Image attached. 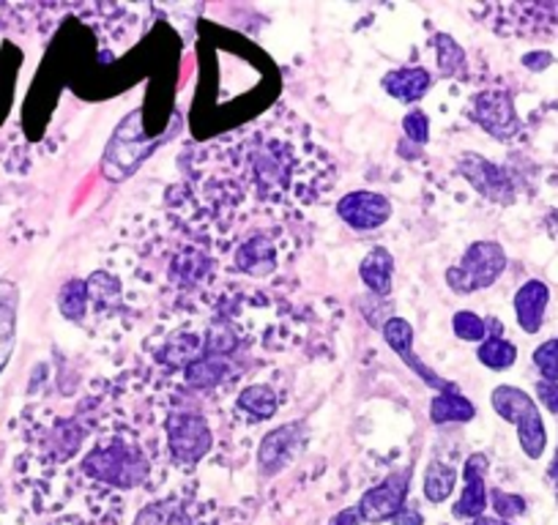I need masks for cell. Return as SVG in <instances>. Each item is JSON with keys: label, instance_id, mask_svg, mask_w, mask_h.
Instances as JSON below:
<instances>
[{"label": "cell", "instance_id": "obj_1", "mask_svg": "<svg viewBox=\"0 0 558 525\" xmlns=\"http://www.w3.org/2000/svg\"><path fill=\"white\" fill-rule=\"evenodd\" d=\"M83 474L116 490H134L151 474L148 454L132 441V438H110L99 443L94 452L85 454Z\"/></svg>", "mask_w": 558, "mask_h": 525}, {"label": "cell", "instance_id": "obj_2", "mask_svg": "<svg viewBox=\"0 0 558 525\" xmlns=\"http://www.w3.org/2000/svg\"><path fill=\"white\" fill-rule=\"evenodd\" d=\"M504 271H507L504 246L498 241H474L463 252L458 266L447 269V285L458 296H469V293L487 291V288L496 285Z\"/></svg>", "mask_w": 558, "mask_h": 525}, {"label": "cell", "instance_id": "obj_3", "mask_svg": "<svg viewBox=\"0 0 558 525\" xmlns=\"http://www.w3.org/2000/svg\"><path fill=\"white\" fill-rule=\"evenodd\" d=\"M140 121H143V112L134 110L126 121L118 126V132L112 135V141L107 143L105 159H101V170L110 181H123L146 162L154 154V148H159L165 143V137H157V141H146L143 137V129H140Z\"/></svg>", "mask_w": 558, "mask_h": 525}, {"label": "cell", "instance_id": "obj_4", "mask_svg": "<svg viewBox=\"0 0 558 525\" xmlns=\"http://www.w3.org/2000/svg\"><path fill=\"white\" fill-rule=\"evenodd\" d=\"M165 432H168L170 457L181 465H197L214 447V432L206 416L195 411L170 414L165 422Z\"/></svg>", "mask_w": 558, "mask_h": 525}, {"label": "cell", "instance_id": "obj_5", "mask_svg": "<svg viewBox=\"0 0 558 525\" xmlns=\"http://www.w3.org/2000/svg\"><path fill=\"white\" fill-rule=\"evenodd\" d=\"M469 115L476 126H482L496 141L509 143L523 132L518 110H514V99L509 90L504 88H487L471 99Z\"/></svg>", "mask_w": 558, "mask_h": 525}, {"label": "cell", "instance_id": "obj_6", "mask_svg": "<svg viewBox=\"0 0 558 525\" xmlns=\"http://www.w3.org/2000/svg\"><path fill=\"white\" fill-rule=\"evenodd\" d=\"M460 175L471 184V190L476 195H482L485 200L496 203V206H512L518 190H514V181L509 175V170L498 168L490 159L480 157V154L465 151L458 162Z\"/></svg>", "mask_w": 558, "mask_h": 525}, {"label": "cell", "instance_id": "obj_7", "mask_svg": "<svg viewBox=\"0 0 558 525\" xmlns=\"http://www.w3.org/2000/svg\"><path fill=\"white\" fill-rule=\"evenodd\" d=\"M307 427L302 422H291L277 430L268 432L257 447V471L263 476H277L279 471H286L299 460V454L307 447Z\"/></svg>", "mask_w": 558, "mask_h": 525}, {"label": "cell", "instance_id": "obj_8", "mask_svg": "<svg viewBox=\"0 0 558 525\" xmlns=\"http://www.w3.org/2000/svg\"><path fill=\"white\" fill-rule=\"evenodd\" d=\"M250 173L263 197L282 195L293 173L291 154L286 151V146H279L277 141L260 143V146L250 151Z\"/></svg>", "mask_w": 558, "mask_h": 525}, {"label": "cell", "instance_id": "obj_9", "mask_svg": "<svg viewBox=\"0 0 558 525\" xmlns=\"http://www.w3.org/2000/svg\"><path fill=\"white\" fill-rule=\"evenodd\" d=\"M408 490H411V468H402L397 474L386 476L380 485L369 487L359 501V517L367 523H386L395 520L397 512L405 506Z\"/></svg>", "mask_w": 558, "mask_h": 525}, {"label": "cell", "instance_id": "obj_10", "mask_svg": "<svg viewBox=\"0 0 558 525\" xmlns=\"http://www.w3.org/2000/svg\"><path fill=\"white\" fill-rule=\"evenodd\" d=\"M380 334H384L386 345L395 351V356H400L402 364H405L411 373H416L418 378L425 380L430 389H436L438 394H441V391L458 389L452 380L436 375L430 367H427L425 362H422V358H416V353H413V326L408 323L405 318H389L384 326H380Z\"/></svg>", "mask_w": 558, "mask_h": 525}, {"label": "cell", "instance_id": "obj_11", "mask_svg": "<svg viewBox=\"0 0 558 525\" xmlns=\"http://www.w3.org/2000/svg\"><path fill=\"white\" fill-rule=\"evenodd\" d=\"M337 213L353 230H378L391 219V203L380 192H351L337 203Z\"/></svg>", "mask_w": 558, "mask_h": 525}, {"label": "cell", "instance_id": "obj_12", "mask_svg": "<svg viewBox=\"0 0 558 525\" xmlns=\"http://www.w3.org/2000/svg\"><path fill=\"white\" fill-rule=\"evenodd\" d=\"M485 471H487V460L485 454H471L465 460L463 468V496L460 501L454 503V517L460 520H480L487 509V485H485Z\"/></svg>", "mask_w": 558, "mask_h": 525}, {"label": "cell", "instance_id": "obj_13", "mask_svg": "<svg viewBox=\"0 0 558 525\" xmlns=\"http://www.w3.org/2000/svg\"><path fill=\"white\" fill-rule=\"evenodd\" d=\"M547 302H550V288L542 280H529L525 285H520V291L514 293V318L518 326L525 334H536L545 323Z\"/></svg>", "mask_w": 558, "mask_h": 525}, {"label": "cell", "instance_id": "obj_14", "mask_svg": "<svg viewBox=\"0 0 558 525\" xmlns=\"http://www.w3.org/2000/svg\"><path fill=\"white\" fill-rule=\"evenodd\" d=\"M233 262L241 274L263 280V277L277 271V244L268 235H252V239L241 241L233 255Z\"/></svg>", "mask_w": 558, "mask_h": 525}, {"label": "cell", "instance_id": "obj_15", "mask_svg": "<svg viewBox=\"0 0 558 525\" xmlns=\"http://www.w3.org/2000/svg\"><path fill=\"white\" fill-rule=\"evenodd\" d=\"M380 85H384V90L391 96V99L402 101V105H416L418 99H425L427 96V90H430L433 85V77L427 69L405 66V69H395V72L384 74Z\"/></svg>", "mask_w": 558, "mask_h": 525}, {"label": "cell", "instance_id": "obj_16", "mask_svg": "<svg viewBox=\"0 0 558 525\" xmlns=\"http://www.w3.org/2000/svg\"><path fill=\"white\" fill-rule=\"evenodd\" d=\"M359 277H362V282L373 296H389L391 277H395V257H391V252L384 249V246H375L373 252H367V257L359 262Z\"/></svg>", "mask_w": 558, "mask_h": 525}, {"label": "cell", "instance_id": "obj_17", "mask_svg": "<svg viewBox=\"0 0 558 525\" xmlns=\"http://www.w3.org/2000/svg\"><path fill=\"white\" fill-rule=\"evenodd\" d=\"M476 416V405L458 389L441 391L430 400V422L433 425H465Z\"/></svg>", "mask_w": 558, "mask_h": 525}, {"label": "cell", "instance_id": "obj_18", "mask_svg": "<svg viewBox=\"0 0 558 525\" xmlns=\"http://www.w3.org/2000/svg\"><path fill=\"white\" fill-rule=\"evenodd\" d=\"M184 375L186 383H190L192 389H217V386H222L225 380L233 375V364H230V358L206 356V353H203L201 358H195V362L184 369Z\"/></svg>", "mask_w": 558, "mask_h": 525}, {"label": "cell", "instance_id": "obj_19", "mask_svg": "<svg viewBox=\"0 0 558 525\" xmlns=\"http://www.w3.org/2000/svg\"><path fill=\"white\" fill-rule=\"evenodd\" d=\"M83 443L85 427L80 422L66 419L52 427L50 438H47V454H50L52 463H66V460H72L83 449Z\"/></svg>", "mask_w": 558, "mask_h": 525}, {"label": "cell", "instance_id": "obj_20", "mask_svg": "<svg viewBox=\"0 0 558 525\" xmlns=\"http://www.w3.org/2000/svg\"><path fill=\"white\" fill-rule=\"evenodd\" d=\"M190 506L179 498H162V501H154L148 506L140 509V514L134 517V525H192Z\"/></svg>", "mask_w": 558, "mask_h": 525}, {"label": "cell", "instance_id": "obj_21", "mask_svg": "<svg viewBox=\"0 0 558 525\" xmlns=\"http://www.w3.org/2000/svg\"><path fill=\"white\" fill-rule=\"evenodd\" d=\"M490 405L504 422H509V425H518L520 416L529 414L531 408H536L531 394H525L518 386H496L490 394Z\"/></svg>", "mask_w": 558, "mask_h": 525}, {"label": "cell", "instance_id": "obj_22", "mask_svg": "<svg viewBox=\"0 0 558 525\" xmlns=\"http://www.w3.org/2000/svg\"><path fill=\"white\" fill-rule=\"evenodd\" d=\"M235 408H239L241 414L250 416V419L266 422L277 414L279 400L277 394H274L271 386L255 383V386H246V389L241 391L239 400H235Z\"/></svg>", "mask_w": 558, "mask_h": 525}, {"label": "cell", "instance_id": "obj_23", "mask_svg": "<svg viewBox=\"0 0 558 525\" xmlns=\"http://www.w3.org/2000/svg\"><path fill=\"white\" fill-rule=\"evenodd\" d=\"M208 271H211V257L203 255L201 249H184L175 255L170 277L179 288H192L206 280Z\"/></svg>", "mask_w": 558, "mask_h": 525}, {"label": "cell", "instance_id": "obj_24", "mask_svg": "<svg viewBox=\"0 0 558 525\" xmlns=\"http://www.w3.org/2000/svg\"><path fill=\"white\" fill-rule=\"evenodd\" d=\"M203 356V337L195 334V331H179L168 340V345L162 347L159 358L170 367L186 369L195 358Z\"/></svg>", "mask_w": 558, "mask_h": 525}, {"label": "cell", "instance_id": "obj_25", "mask_svg": "<svg viewBox=\"0 0 558 525\" xmlns=\"http://www.w3.org/2000/svg\"><path fill=\"white\" fill-rule=\"evenodd\" d=\"M518 441L520 449L525 452L529 460H539L547 449V430H545V422H542L539 408H531L529 414H523L518 419Z\"/></svg>", "mask_w": 558, "mask_h": 525}, {"label": "cell", "instance_id": "obj_26", "mask_svg": "<svg viewBox=\"0 0 558 525\" xmlns=\"http://www.w3.org/2000/svg\"><path fill=\"white\" fill-rule=\"evenodd\" d=\"M458 485V468L444 460H433L425 474V498L430 503H444Z\"/></svg>", "mask_w": 558, "mask_h": 525}, {"label": "cell", "instance_id": "obj_27", "mask_svg": "<svg viewBox=\"0 0 558 525\" xmlns=\"http://www.w3.org/2000/svg\"><path fill=\"white\" fill-rule=\"evenodd\" d=\"M88 282L85 280H72L66 282V285L61 288V293H58V309H61V315L66 320H72V323H80V320L85 318V313H88Z\"/></svg>", "mask_w": 558, "mask_h": 525}, {"label": "cell", "instance_id": "obj_28", "mask_svg": "<svg viewBox=\"0 0 558 525\" xmlns=\"http://www.w3.org/2000/svg\"><path fill=\"white\" fill-rule=\"evenodd\" d=\"M433 47H436V61L441 74L447 77H460L465 74V50L458 45V39L449 34L433 36Z\"/></svg>", "mask_w": 558, "mask_h": 525}, {"label": "cell", "instance_id": "obj_29", "mask_svg": "<svg viewBox=\"0 0 558 525\" xmlns=\"http://www.w3.org/2000/svg\"><path fill=\"white\" fill-rule=\"evenodd\" d=\"M476 358L487 369H493V373H501V369H509L518 362V347L509 340H504V337H487L480 345V351H476Z\"/></svg>", "mask_w": 558, "mask_h": 525}, {"label": "cell", "instance_id": "obj_30", "mask_svg": "<svg viewBox=\"0 0 558 525\" xmlns=\"http://www.w3.org/2000/svg\"><path fill=\"white\" fill-rule=\"evenodd\" d=\"M14 342H17V307L14 298L0 296V373L12 358Z\"/></svg>", "mask_w": 558, "mask_h": 525}, {"label": "cell", "instance_id": "obj_31", "mask_svg": "<svg viewBox=\"0 0 558 525\" xmlns=\"http://www.w3.org/2000/svg\"><path fill=\"white\" fill-rule=\"evenodd\" d=\"M88 298L94 307L105 309L110 307V304H118L121 302V285H118V280H112L110 274H105V271H96L94 277H88Z\"/></svg>", "mask_w": 558, "mask_h": 525}, {"label": "cell", "instance_id": "obj_32", "mask_svg": "<svg viewBox=\"0 0 558 525\" xmlns=\"http://www.w3.org/2000/svg\"><path fill=\"white\" fill-rule=\"evenodd\" d=\"M452 331L458 340L463 342H485L487 340V320L480 318L476 313H469V309H463V313H454L452 318Z\"/></svg>", "mask_w": 558, "mask_h": 525}, {"label": "cell", "instance_id": "obj_33", "mask_svg": "<svg viewBox=\"0 0 558 525\" xmlns=\"http://www.w3.org/2000/svg\"><path fill=\"white\" fill-rule=\"evenodd\" d=\"M534 364L542 373V380H550V383H558V337L542 342L534 351Z\"/></svg>", "mask_w": 558, "mask_h": 525}, {"label": "cell", "instance_id": "obj_34", "mask_svg": "<svg viewBox=\"0 0 558 525\" xmlns=\"http://www.w3.org/2000/svg\"><path fill=\"white\" fill-rule=\"evenodd\" d=\"M402 132H405L408 141L416 143V146H427V143H430V118H427V112H405V118H402Z\"/></svg>", "mask_w": 558, "mask_h": 525}, {"label": "cell", "instance_id": "obj_35", "mask_svg": "<svg viewBox=\"0 0 558 525\" xmlns=\"http://www.w3.org/2000/svg\"><path fill=\"white\" fill-rule=\"evenodd\" d=\"M493 509H496V514L501 520H512L525 512V501L520 496H512V492L496 490L493 492Z\"/></svg>", "mask_w": 558, "mask_h": 525}, {"label": "cell", "instance_id": "obj_36", "mask_svg": "<svg viewBox=\"0 0 558 525\" xmlns=\"http://www.w3.org/2000/svg\"><path fill=\"white\" fill-rule=\"evenodd\" d=\"M536 398L545 405L550 414L558 416V383H550V380H539L536 383Z\"/></svg>", "mask_w": 558, "mask_h": 525}, {"label": "cell", "instance_id": "obj_37", "mask_svg": "<svg viewBox=\"0 0 558 525\" xmlns=\"http://www.w3.org/2000/svg\"><path fill=\"white\" fill-rule=\"evenodd\" d=\"M523 66L531 69V72H545L547 66H553V56L547 50H534L523 56Z\"/></svg>", "mask_w": 558, "mask_h": 525}, {"label": "cell", "instance_id": "obj_38", "mask_svg": "<svg viewBox=\"0 0 558 525\" xmlns=\"http://www.w3.org/2000/svg\"><path fill=\"white\" fill-rule=\"evenodd\" d=\"M395 525H425V517H422V512H418V509L402 506L400 512H397Z\"/></svg>", "mask_w": 558, "mask_h": 525}, {"label": "cell", "instance_id": "obj_39", "mask_svg": "<svg viewBox=\"0 0 558 525\" xmlns=\"http://www.w3.org/2000/svg\"><path fill=\"white\" fill-rule=\"evenodd\" d=\"M359 523H362V517H359V509H345V512L337 514L329 525H359Z\"/></svg>", "mask_w": 558, "mask_h": 525}, {"label": "cell", "instance_id": "obj_40", "mask_svg": "<svg viewBox=\"0 0 558 525\" xmlns=\"http://www.w3.org/2000/svg\"><path fill=\"white\" fill-rule=\"evenodd\" d=\"M550 476H553V481L558 485V449H556V457H553V465H550Z\"/></svg>", "mask_w": 558, "mask_h": 525}, {"label": "cell", "instance_id": "obj_41", "mask_svg": "<svg viewBox=\"0 0 558 525\" xmlns=\"http://www.w3.org/2000/svg\"><path fill=\"white\" fill-rule=\"evenodd\" d=\"M480 525H509L504 520H480Z\"/></svg>", "mask_w": 558, "mask_h": 525}]
</instances>
